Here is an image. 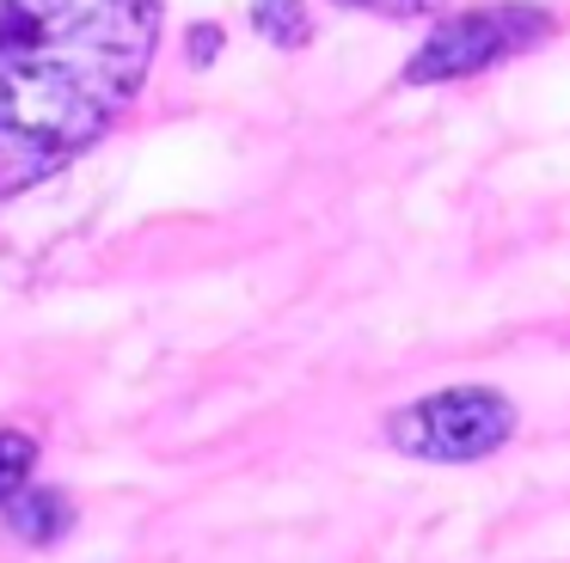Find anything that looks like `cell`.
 <instances>
[{
	"instance_id": "obj_1",
	"label": "cell",
	"mask_w": 570,
	"mask_h": 563,
	"mask_svg": "<svg viewBox=\"0 0 570 563\" xmlns=\"http://www.w3.org/2000/svg\"><path fill=\"white\" fill-rule=\"evenodd\" d=\"M166 0H0V196L75 166L129 110Z\"/></svg>"
},
{
	"instance_id": "obj_2",
	"label": "cell",
	"mask_w": 570,
	"mask_h": 563,
	"mask_svg": "<svg viewBox=\"0 0 570 563\" xmlns=\"http://www.w3.org/2000/svg\"><path fill=\"white\" fill-rule=\"evenodd\" d=\"M515 428H521L515 398H503L497 386H442L430 398H411L386 416V441L430 465L491 460L497 447L515 441Z\"/></svg>"
},
{
	"instance_id": "obj_3",
	"label": "cell",
	"mask_w": 570,
	"mask_h": 563,
	"mask_svg": "<svg viewBox=\"0 0 570 563\" xmlns=\"http://www.w3.org/2000/svg\"><path fill=\"white\" fill-rule=\"evenodd\" d=\"M540 37H552V19L546 7H528V0H503V7H472L442 19L423 49L405 61V86H442V80H466V73L497 68L503 56H521Z\"/></svg>"
},
{
	"instance_id": "obj_4",
	"label": "cell",
	"mask_w": 570,
	"mask_h": 563,
	"mask_svg": "<svg viewBox=\"0 0 570 563\" xmlns=\"http://www.w3.org/2000/svg\"><path fill=\"white\" fill-rule=\"evenodd\" d=\"M0 508H7V526L19 539H31V545H50V539H62L75 526V502L62 490H43V484H19Z\"/></svg>"
},
{
	"instance_id": "obj_5",
	"label": "cell",
	"mask_w": 570,
	"mask_h": 563,
	"mask_svg": "<svg viewBox=\"0 0 570 563\" xmlns=\"http://www.w3.org/2000/svg\"><path fill=\"white\" fill-rule=\"evenodd\" d=\"M252 31L276 49H307L313 43V19L301 0H252Z\"/></svg>"
},
{
	"instance_id": "obj_6",
	"label": "cell",
	"mask_w": 570,
	"mask_h": 563,
	"mask_svg": "<svg viewBox=\"0 0 570 563\" xmlns=\"http://www.w3.org/2000/svg\"><path fill=\"white\" fill-rule=\"evenodd\" d=\"M31 465H38V441H31L26 428H0V502L26 484Z\"/></svg>"
},
{
	"instance_id": "obj_7",
	"label": "cell",
	"mask_w": 570,
	"mask_h": 563,
	"mask_svg": "<svg viewBox=\"0 0 570 563\" xmlns=\"http://www.w3.org/2000/svg\"><path fill=\"white\" fill-rule=\"evenodd\" d=\"M337 7L356 12H381V19H417V12H435L442 0H337Z\"/></svg>"
},
{
	"instance_id": "obj_8",
	"label": "cell",
	"mask_w": 570,
	"mask_h": 563,
	"mask_svg": "<svg viewBox=\"0 0 570 563\" xmlns=\"http://www.w3.org/2000/svg\"><path fill=\"white\" fill-rule=\"evenodd\" d=\"M215 49H222V31H215V24L190 31V61H197V68H209V61H215Z\"/></svg>"
}]
</instances>
